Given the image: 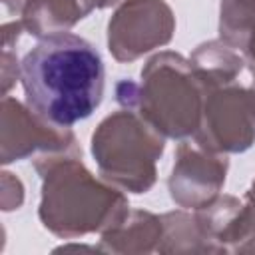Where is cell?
<instances>
[{
    "mask_svg": "<svg viewBox=\"0 0 255 255\" xmlns=\"http://www.w3.org/2000/svg\"><path fill=\"white\" fill-rule=\"evenodd\" d=\"M96 0H26L22 26L34 36H50L54 30L68 28L90 12Z\"/></svg>",
    "mask_w": 255,
    "mask_h": 255,
    "instance_id": "cell-7",
    "label": "cell"
},
{
    "mask_svg": "<svg viewBox=\"0 0 255 255\" xmlns=\"http://www.w3.org/2000/svg\"><path fill=\"white\" fill-rule=\"evenodd\" d=\"M20 80L28 108L46 124L70 129L102 104L106 70L92 42L56 32L24 56Z\"/></svg>",
    "mask_w": 255,
    "mask_h": 255,
    "instance_id": "cell-1",
    "label": "cell"
},
{
    "mask_svg": "<svg viewBox=\"0 0 255 255\" xmlns=\"http://www.w3.org/2000/svg\"><path fill=\"white\" fill-rule=\"evenodd\" d=\"M40 173L44 177L40 219L56 235L74 237L122 221L124 197L94 181L78 159L50 163Z\"/></svg>",
    "mask_w": 255,
    "mask_h": 255,
    "instance_id": "cell-2",
    "label": "cell"
},
{
    "mask_svg": "<svg viewBox=\"0 0 255 255\" xmlns=\"http://www.w3.org/2000/svg\"><path fill=\"white\" fill-rule=\"evenodd\" d=\"M171 10L161 0H131L110 22V50L118 60H133L171 38Z\"/></svg>",
    "mask_w": 255,
    "mask_h": 255,
    "instance_id": "cell-5",
    "label": "cell"
},
{
    "mask_svg": "<svg viewBox=\"0 0 255 255\" xmlns=\"http://www.w3.org/2000/svg\"><path fill=\"white\" fill-rule=\"evenodd\" d=\"M205 122L199 124V145L225 151H243L255 135V94L231 88L213 94L205 104Z\"/></svg>",
    "mask_w": 255,
    "mask_h": 255,
    "instance_id": "cell-4",
    "label": "cell"
},
{
    "mask_svg": "<svg viewBox=\"0 0 255 255\" xmlns=\"http://www.w3.org/2000/svg\"><path fill=\"white\" fill-rule=\"evenodd\" d=\"M247 56H249V62H251V70H253V74H255V28H253V36H251V40H249Z\"/></svg>",
    "mask_w": 255,
    "mask_h": 255,
    "instance_id": "cell-8",
    "label": "cell"
},
{
    "mask_svg": "<svg viewBox=\"0 0 255 255\" xmlns=\"http://www.w3.org/2000/svg\"><path fill=\"white\" fill-rule=\"evenodd\" d=\"M2 116L10 118L16 124V129L12 126L2 124V161L10 163L14 159H20L34 151L36 147H50L52 151L66 147L64 137H70L72 133H58L60 128H54L40 120L30 108H24L20 102L12 98H4L2 102Z\"/></svg>",
    "mask_w": 255,
    "mask_h": 255,
    "instance_id": "cell-6",
    "label": "cell"
},
{
    "mask_svg": "<svg viewBox=\"0 0 255 255\" xmlns=\"http://www.w3.org/2000/svg\"><path fill=\"white\" fill-rule=\"evenodd\" d=\"M145 120L131 112H118L106 118L92 139V151L106 179L141 193L155 179L153 161L163 151V139Z\"/></svg>",
    "mask_w": 255,
    "mask_h": 255,
    "instance_id": "cell-3",
    "label": "cell"
}]
</instances>
